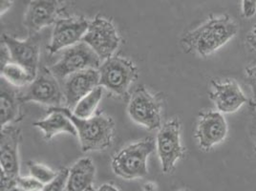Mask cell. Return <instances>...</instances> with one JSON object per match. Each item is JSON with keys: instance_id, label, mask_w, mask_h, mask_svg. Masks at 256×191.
I'll list each match as a JSON object with an SVG mask.
<instances>
[{"instance_id": "cell-2", "label": "cell", "mask_w": 256, "mask_h": 191, "mask_svg": "<svg viewBox=\"0 0 256 191\" xmlns=\"http://www.w3.org/2000/svg\"><path fill=\"white\" fill-rule=\"evenodd\" d=\"M50 109L64 113L73 122L84 152L100 151L111 146L115 129L112 118L96 115L89 118H80L76 117L69 108L50 107Z\"/></svg>"}, {"instance_id": "cell-17", "label": "cell", "mask_w": 256, "mask_h": 191, "mask_svg": "<svg viewBox=\"0 0 256 191\" xmlns=\"http://www.w3.org/2000/svg\"><path fill=\"white\" fill-rule=\"evenodd\" d=\"M22 102L18 90L1 76L0 89V109H1V128L7 126L8 124L16 122L20 112V102Z\"/></svg>"}, {"instance_id": "cell-14", "label": "cell", "mask_w": 256, "mask_h": 191, "mask_svg": "<svg viewBox=\"0 0 256 191\" xmlns=\"http://www.w3.org/2000/svg\"><path fill=\"white\" fill-rule=\"evenodd\" d=\"M90 22L82 18H65L56 22L49 51L56 53L82 40Z\"/></svg>"}, {"instance_id": "cell-25", "label": "cell", "mask_w": 256, "mask_h": 191, "mask_svg": "<svg viewBox=\"0 0 256 191\" xmlns=\"http://www.w3.org/2000/svg\"><path fill=\"white\" fill-rule=\"evenodd\" d=\"M246 82L252 89V98L250 100V108L256 106V64L248 66L245 70Z\"/></svg>"}, {"instance_id": "cell-28", "label": "cell", "mask_w": 256, "mask_h": 191, "mask_svg": "<svg viewBox=\"0 0 256 191\" xmlns=\"http://www.w3.org/2000/svg\"><path fill=\"white\" fill-rule=\"evenodd\" d=\"M0 3H1L0 12H1V16H2L11 8L12 5L14 3V0H0Z\"/></svg>"}, {"instance_id": "cell-20", "label": "cell", "mask_w": 256, "mask_h": 191, "mask_svg": "<svg viewBox=\"0 0 256 191\" xmlns=\"http://www.w3.org/2000/svg\"><path fill=\"white\" fill-rule=\"evenodd\" d=\"M1 76L16 87L30 84L36 78L20 65L9 62L1 67Z\"/></svg>"}, {"instance_id": "cell-27", "label": "cell", "mask_w": 256, "mask_h": 191, "mask_svg": "<svg viewBox=\"0 0 256 191\" xmlns=\"http://www.w3.org/2000/svg\"><path fill=\"white\" fill-rule=\"evenodd\" d=\"M242 14L245 18H252L256 14V0H242Z\"/></svg>"}, {"instance_id": "cell-12", "label": "cell", "mask_w": 256, "mask_h": 191, "mask_svg": "<svg viewBox=\"0 0 256 191\" xmlns=\"http://www.w3.org/2000/svg\"><path fill=\"white\" fill-rule=\"evenodd\" d=\"M100 86V72L89 69L69 74L62 82V91L67 108L74 110L78 102Z\"/></svg>"}, {"instance_id": "cell-10", "label": "cell", "mask_w": 256, "mask_h": 191, "mask_svg": "<svg viewBox=\"0 0 256 191\" xmlns=\"http://www.w3.org/2000/svg\"><path fill=\"white\" fill-rule=\"evenodd\" d=\"M228 128L224 115L219 111H208L201 114L195 132L200 148L210 151L224 142Z\"/></svg>"}, {"instance_id": "cell-1", "label": "cell", "mask_w": 256, "mask_h": 191, "mask_svg": "<svg viewBox=\"0 0 256 191\" xmlns=\"http://www.w3.org/2000/svg\"><path fill=\"white\" fill-rule=\"evenodd\" d=\"M238 31L237 22L230 16H214L188 32L182 38V43L188 51L204 58L232 40Z\"/></svg>"}, {"instance_id": "cell-7", "label": "cell", "mask_w": 256, "mask_h": 191, "mask_svg": "<svg viewBox=\"0 0 256 191\" xmlns=\"http://www.w3.org/2000/svg\"><path fill=\"white\" fill-rule=\"evenodd\" d=\"M100 56L106 60L112 56L120 44V38L114 25L104 18L98 16L90 22L82 40Z\"/></svg>"}, {"instance_id": "cell-8", "label": "cell", "mask_w": 256, "mask_h": 191, "mask_svg": "<svg viewBox=\"0 0 256 191\" xmlns=\"http://www.w3.org/2000/svg\"><path fill=\"white\" fill-rule=\"evenodd\" d=\"M180 134V122L172 120L160 128L157 135V151L164 173L171 172L176 162L184 155Z\"/></svg>"}, {"instance_id": "cell-6", "label": "cell", "mask_w": 256, "mask_h": 191, "mask_svg": "<svg viewBox=\"0 0 256 191\" xmlns=\"http://www.w3.org/2000/svg\"><path fill=\"white\" fill-rule=\"evenodd\" d=\"M64 91L50 69L42 68L20 95L22 102H36L51 107H62Z\"/></svg>"}, {"instance_id": "cell-30", "label": "cell", "mask_w": 256, "mask_h": 191, "mask_svg": "<svg viewBox=\"0 0 256 191\" xmlns=\"http://www.w3.org/2000/svg\"><path fill=\"white\" fill-rule=\"evenodd\" d=\"M96 191H120L115 186L111 184H102L98 190Z\"/></svg>"}, {"instance_id": "cell-3", "label": "cell", "mask_w": 256, "mask_h": 191, "mask_svg": "<svg viewBox=\"0 0 256 191\" xmlns=\"http://www.w3.org/2000/svg\"><path fill=\"white\" fill-rule=\"evenodd\" d=\"M154 148V140L148 138L120 150L112 160L114 173L126 180L146 177L148 174V159Z\"/></svg>"}, {"instance_id": "cell-22", "label": "cell", "mask_w": 256, "mask_h": 191, "mask_svg": "<svg viewBox=\"0 0 256 191\" xmlns=\"http://www.w3.org/2000/svg\"><path fill=\"white\" fill-rule=\"evenodd\" d=\"M28 168L32 177L42 182L43 184H47L52 182L58 174V172H54L51 168L32 162H28Z\"/></svg>"}, {"instance_id": "cell-26", "label": "cell", "mask_w": 256, "mask_h": 191, "mask_svg": "<svg viewBox=\"0 0 256 191\" xmlns=\"http://www.w3.org/2000/svg\"><path fill=\"white\" fill-rule=\"evenodd\" d=\"M250 122H248V133H250V138L252 144L254 151L256 155V106L250 108Z\"/></svg>"}, {"instance_id": "cell-24", "label": "cell", "mask_w": 256, "mask_h": 191, "mask_svg": "<svg viewBox=\"0 0 256 191\" xmlns=\"http://www.w3.org/2000/svg\"><path fill=\"white\" fill-rule=\"evenodd\" d=\"M18 186L22 191H42L44 188V184L36 178H23L18 177L16 179Z\"/></svg>"}, {"instance_id": "cell-32", "label": "cell", "mask_w": 256, "mask_h": 191, "mask_svg": "<svg viewBox=\"0 0 256 191\" xmlns=\"http://www.w3.org/2000/svg\"></svg>"}, {"instance_id": "cell-9", "label": "cell", "mask_w": 256, "mask_h": 191, "mask_svg": "<svg viewBox=\"0 0 256 191\" xmlns=\"http://www.w3.org/2000/svg\"><path fill=\"white\" fill-rule=\"evenodd\" d=\"M128 110L129 117L135 122L150 130L160 128V106L144 87L134 91Z\"/></svg>"}, {"instance_id": "cell-21", "label": "cell", "mask_w": 256, "mask_h": 191, "mask_svg": "<svg viewBox=\"0 0 256 191\" xmlns=\"http://www.w3.org/2000/svg\"><path fill=\"white\" fill-rule=\"evenodd\" d=\"M102 98V88L98 86L92 92L82 98L74 108V114L80 118H89L93 117L96 107Z\"/></svg>"}, {"instance_id": "cell-31", "label": "cell", "mask_w": 256, "mask_h": 191, "mask_svg": "<svg viewBox=\"0 0 256 191\" xmlns=\"http://www.w3.org/2000/svg\"><path fill=\"white\" fill-rule=\"evenodd\" d=\"M252 32H254V34H256V25H254V29H252Z\"/></svg>"}, {"instance_id": "cell-18", "label": "cell", "mask_w": 256, "mask_h": 191, "mask_svg": "<svg viewBox=\"0 0 256 191\" xmlns=\"http://www.w3.org/2000/svg\"><path fill=\"white\" fill-rule=\"evenodd\" d=\"M95 166L88 158L78 160L69 170L66 191H86L92 188L95 177Z\"/></svg>"}, {"instance_id": "cell-4", "label": "cell", "mask_w": 256, "mask_h": 191, "mask_svg": "<svg viewBox=\"0 0 256 191\" xmlns=\"http://www.w3.org/2000/svg\"><path fill=\"white\" fill-rule=\"evenodd\" d=\"M100 67V58L86 42L76 43L64 51L60 60L50 68L54 76L64 82L69 74Z\"/></svg>"}, {"instance_id": "cell-5", "label": "cell", "mask_w": 256, "mask_h": 191, "mask_svg": "<svg viewBox=\"0 0 256 191\" xmlns=\"http://www.w3.org/2000/svg\"><path fill=\"white\" fill-rule=\"evenodd\" d=\"M100 86L117 95L124 96L137 76L134 64L126 58H110L98 68Z\"/></svg>"}, {"instance_id": "cell-16", "label": "cell", "mask_w": 256, "mask_h": 191, "mask_svg": "<svg viewBox=\"0 0 256 191\" xmlns=\"http://www.w3.org/2000/svg\"><path fill=\"white\" fill-rule=\"evenodd\" d=\"M20 132L16 128L5 126L1 130V171L5 176L14 180H16L20 177Z\"/></svg>"}, {"instance_id": "cell-19", "label": "cell", "mask_w": 256, "mask_h": 191, "mask_svg": "<svg viewBox=\"0 0 256 191\" xmlns=\"http://www.w3.org/2000/svg\"><path fill=\"white\" fill-rule=\"evenodd\" d=\"M34 126L40 128L44 132L45 138L50 140L60 133H68L72 136H78V131L73 122L64 113L49 109V116L42 120L36 122Z\"/></svg>"}, {"instance_id": "cell-23", "label": "cell", "mask_w": 256, "mask_h": 191, "mask_svg": "<svg viewBox=\"0 0 256 191\" xmlns=\"http://www.w3.org/2000/svg\"><path fill=\"white\" fill-rule=\"evenodd\" d=\"M69 170L62 168L60 170L52 182L44 186L42 191H66Z\"/></svg>"}, {"instance_id": "cell-13", "label": "cell", "mask_w": 256, "mask_h": 191, "mask_svg": "<svg viewBox=\"0 0 256 191\" xmlns=\"http://www.w3.org/2000/svg\"><path fill=\"white\" fill-rule=\"evenodd\" d=\"M210 98L222 114L235 113L248 102V98L234 80H212Z\"/></svg>"}, {"instance_id": "cell-11", "label": "cell", "mask_w": 256, "mask_h": 191, "mask_svg": "<svg viewBox=\"0 0 256 191\" xmlns=\"http://www.w3.org/2000/svg\"><path fill=\"white\" fill-rule=\"evenodd\" d=\"M4 43L11 56V62L18 64L25 68L34 78L38 74L40 60V40L36 36H31L22 42L8 34L2 36Z\"/></svg>"}, {"instance_id": "cell-15", "label": "cell", "mask_w": 256, "mask_h": 191, "mask_svg": "<svg viewBox=\"0 0 256 191\" xmlns=\"http://www.w3.org/2000/svg\"><path fill=\"white\" fill-rule=\"evenodd\" d=\"M62 0H32L24 16V25L31 34L40 31L56 20Z\"/></svg>"}, {"instance_id": "cell-29", "label": "cell", "mask_w": 256, "mask_h": 191, "mask_svg": "<svg viewBox=\"0 0 256 191\" xmlns=\"http://www.w3.org/2000/svg\"><path fill=\"white\" fill-rule=\"evenodd\" d=\"M246 40L248 44L256 51V34H254V32L246 36Z\"/></svg>"}]
</instances>
